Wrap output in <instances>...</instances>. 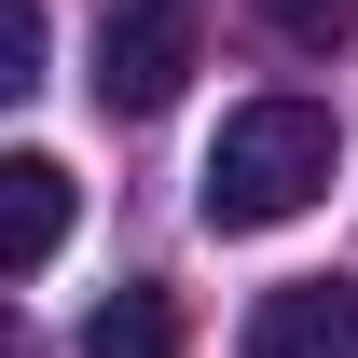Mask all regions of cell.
Returning a JSON list of instances; mask_svg holds the SVG:
<instances>
[{
	"mask_svg": "<svg viewBox=\"0 0 358 358\" xmlns=\"http://www.w3.org/2000/svg\"><path fill=\"white\" fill-rule=\"evenodd\" d=\"M331 110L317 96H248L221 124V152H207V179H193V207H207V234H275L303 221L317 193H331Z\"/></svg>",
	"mask_w": 358,
	"mask_h": 358,
	"instance_id": "obj_1",
	"label": "cell"
},
{
	"mask_svg": "<svg viewBox=\"0 0 358 358\" xmlns=\"http://www.w3.org/2000/svg\"><path fill=\"white\" fill-rule=\"evenodd\" d=\"M193 42H207V14L193 0H110V28H96V110H166L193 83Z\"/></svg>",
	"mask_w": 358,
	"mask_h": 358,
	"instance_id": "obj_2",
	"label": "cell"
},
{
	"mask_svg": "<svg viewBox=\"0 0 358 358\" xmlns=\"http://www.w3.org/2000/svg\"><path fill=\"white\" fill-rule=\"evenodd\" d=\"M248 358H358V289H331V275L262 289L248 303Z\"/></svg>",
	"mask_w": 358,
	"mask_h": 358,
	"instance_id": "obj_3",
	"label": "cell"
},
{
	"mask_svg": "<svg viewBox=\"0 0 358 358\" xmlns=\"http://www.w3.org/2000/svg\"><path fill=\"white\" fill-rule=\"evenodd\" d=\"M69 248V166L55 152H14L0 166V275H42Z\"/></svg>",
	"mask_w": 358,
	"mask_h": 358,
	"instance_id": "obj_4",
	"label": "cell"
},
{
	"mask_svg": "<svg viewBox=\"0 0 358 358\" xmlns=\"http://www.w3.org/2000/svg\"><path fill=\"white\" fill-rule=\"evenodd\" d=\"M262 28H275L289 55H345V42H358V0H262Z\"/></svg>",
	"mask_w": 358,
	"mask_h": 358,
	"instance_id": "obj_5",
	"label": "cell"
}]
</instances>
